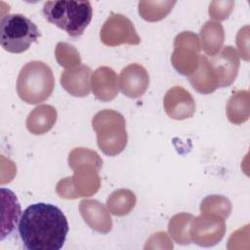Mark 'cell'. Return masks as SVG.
Masks as SVG:
<instances>
[{
    "mask_svg": "<svg viewBox=\"0 0 250 250\" xmlns=\"http://www.w3.org/2000/svg\"><path fill=\"white\" fill-rule=\"evenodd\" d=\"M68 232L62 211L48 203L29 205L21 215L19 233L28 250H60Z\"/></svg>",
    "mask_w": 250,
    "mask_h": 250,
    "instance_id": "cell-1",
    "label": "cell"
},
{
    "mask_svg": "<svg viewBox=\"0 0 250 250\" xmlns=\"http://www.w3.org/2000/svg\"><path fill=\"white\" fill-rule=\"evenodd\" d=\"M45 19L64 30L70 37L81 36L90 23L93 10L89 1H47L43 6Z\"/></svg>",
    "mask_w": 250,
    "mask_h": 250,
    "instance_id": "cell-2",
    "label": "cell"
},
{
    "mask_svg": "<svg viewBox=\"0 0 250 250\" xmlns=\"http://www.w3.org/2000/svg\"><path fill=\"white\" fill-rule=\"evenodd\" d=\"M54 86L55 78L51 67L40 61H31L23 65L17 79L18 95L29 104L46 101Z\"/></svg>",
    "mask_w": 250,
    "mask_h": 250,
    "instance_id": "cell-3",
    "label": "cell"
},
{
    "mask_svg": "<svg viewBox=\"0 0 250 250\" xmlns=\"http://www.w3.org/2000/svg\"><path fill=\"white\" fill-rule=\"evenodd\" d=\"M92 126L97 133L98 146L104 154L114 156L126 147V123L118 111L104 109L97 112L92 119Z\"/></svg>",
    "mask_w": 250,
    "mask_h": 250,
    "instance_id": "cell-4",
    "label": "cell"
},
{
    "mask_svg": "<svg viewBox=\"0 0 250 250\" xmlns=\"http://www.w3.org/2000/svg\"><path fill=\"white\" fill-rule=\"evenodd\" d=\"M41 36L36 24L21 14H7L0 21V44L10 53L21 54Z\"/></svg>",
    "mask_w": 250,
    "mask_h": 250,
    "instance_id": "cell-5",
    "label": "cell"
},
{
    "mask_svg": "<svg viewBox=\"0 0 250 250\" xmlns=\"http://www.w3.org/2000/svg\"><path fill=\"white\" fill-rule=\"evenodd\" d=\"M99 169L94 165H80L74 169V175L60 181L57 192L63 198L91 196L100 188Z\"/></svg>",
    "mask_w": 250,
    "mask_h": 250,
    "instance_id": "cell-6",
    "label": "cell"
},
{
    "mask_svg": "<svg viewBox=\"0 0 250 250\" xmlns=\"http://www.w3.org/2000/svg\"><path fill=\"white\" fill-rule=\"evenodd\" d=\"M199 39L190 31L179 33L174 41V51L171 62L175 69L186 76L191 75L198 66L199 62Z\"/></svg>",
    "mask_w": 250,
    "mask_h": 250,
    "instance_id": "cell-7",
    "label": "cell"
},
{
    "mask_svg": "<svg viewBox=\"0 0 250 250\" xmlns=\"http://www.w3.org/2000/svg\"><path fill=\"white\" fill-rule=\"evenodd\" d=\"M101 41L110 47L121 44L138 45L141 38L132 21L121 14H111L104 21L100 32Z\"/></svg>",
    "mask_w": 250,
    "mask_h": 250,
    "instance_id": "cell-8",
    "label": "cell"
},
{
    "mask_svg": "<svg viewBox=\"0 0 250 250\" xmlns=\"http://www.w3.org/2000/svg\"><path fill=\"white\" fill-rule=\"evenodd\" d=\"M225 218L213 213H202L192 219L189 236L200 246H213L224 236Z\"/></svg>",
    "mask_w": 250,
    "mask_h": 250,
    "instance_id": "cell-9",
    "label": "cell"
},
{
    "mask_svg": "<svg viewBox=\"0 0 250 250\" xmlns=\"http://www.w3.org/2000/svg\"><path fill=\"white\" fill-rule=\"evenodd\" d=\"M208 61L217 78L218 86L222 88L230 86L239 68V56L236 50L232 46H226Z\"/></svg>",
    "mask_w": 250,
    "mask_h": 250,
    "instance_id": "cell-10",
    "label": "cell"
},
{
    "mask_svg": "<svg viewBox=\"0 0 250 250\" xmlns=\"http://www.w3.org/2000/svg\"><path fill=\"white\" fill-rule=\"evenodd\" d=\"M163 105L167 115L175 120L190 118L195 112V102L192 96L181 86L172 87L167 91Z\"/></svg>",
    "mask_w": 250,
    "mask_h": 250,
    "instance_id": "cell-11",
    "label": "cell"
},
{
    "mask_svg": "<svg viewBox=\"0 0 250 250\" xmlns=\"http://www.w3.org/2000/svg\"><path fill=\"white\" fill-rule=\"evenodd\" d=\"M149 84L146 69L139 63L125 66L118 77V86L121 92L132 99H137L145 94Z\"/></svg>",
    "mask_w": 250,
    "mask_h": 250,
    "instance_id": "cell-12",
    "label": "cell"
},
{
    "mask_svg": "<svg viewBox=\"0 0 250 250\" xmlns=\"http://www.w3.org/2000/svg\"><path fill=\"white\" fill-rule=\"evenodd\" d=\"M114 70L108 66L97 68L91 78L92 91L102 102H109L118 94V79Z\"/></svg>",
    "mask_w": 250,
    "mask_h": 250,
    "instance_id": "cell-13",
    "label": "cell"
},
{
    "mask_svg": "<svg viewBox=\"0 0 250 250\" xmlns=\"http://www.w3.org/2000/svg\"><path fill=\"white\" fill-rule=\"evenodd\" d=\"M79 210L82 218L91 229L102 233H107L111 229V218L105 207L98 200H82Z\"/></svg>",
    "mask_w": 250,
    "mask_h": 250,
    "instance_id": "cell-14",
    "label": "cell"
},
{
    "mask_svg": "<svg viewBox=\"0 0 250 250\" xmlns=\"http://www.w3.org/2000/svg\"><path fill=\"white\" fill-rule=\"evenodd\" d=\"M91 68L87 65H79L66 69L61 74L62 88L74 97H86L90 94Z\"/></svg>",
    "mask_w": 250,
    "mask_h": 250,
    "instance_id": "cell-15",
    "label": "cell"
},
{
    "mask_svg": "<svg viewBox=\"0 0 250 250\" xmlns=\"http://www.w3.org/2000/svg\"><path fill=\"white\" fill-rule=\"evenodd\" d=\"M57 121V110L50 104L36 106L26 118V128L34 135H42L50 131Z\"/></svg>",
    "mask_w": 250,
    "mask_h": 250,
    "instance_id": "cell-16",
    "label": "cell"
},
{
    "mask_svg": "<svg viewBox=\"0 0 250 250\" xmlns=\"http://www.w3.org/2000/svg\"><path fill=\"white\" fill-rule=\"evenodd\" d=\"M188 78L192 88L200 94H210L219 88L217 78L205 56H199L196 70Z\"/></svg>",
    "mask_w": 250,
    "mask_h": 250,
    "instance_id": "cell-17",
    "label": "cell"
},
{
    "mask_svg": "<svg viewBox=\"0 0 250 250\" xmlns=\"http://www.w3.org/2000/svg\"><path fill=\"white\" fill-rule=\"evenodd\" d=\"M201 46L208 56H215L222 48L225 40V32L220 22L208 21L200 30Z\"/></svg>",
    "mask_w": 250,
    "mask_h": 250,
    "instance_id": "cell-18",
    "label": "cell"
},
{
    "mask_svg": "<svg viewBox=\"0 0 250 250\" xmlns=\"http://www.w3.org/2000/svg\"><path fill=\"white\" fill-rule=\"evenodd\" d=\"M228 119L233 124H241L249 117L248 91H237L229 98L227 104Z\"/></svg>",
    "mask_w": 250,
    "mask_h": 250,
    "instance_id": "cell-19",
    "label": "cell"
},
{
    "mask_svg": "<svg viewBox=\"0 0 250 250\" xmlns=\"http://www.w3.org/2000/svg\"><path fill=\"white\" fill-rule=\"evenodd\" d=\"M108 210L115 216H124L131 212L136 204V196L129 189L113 191L107 198Z\"/></svg>",
    "mask_w": 250,
    "mask_h": 250,
    "instance_id": "cell-20",
    "label": "cell"
},
{
    "mask_svg": "<svg viewBox=\"0 0 250 250\" xmlns=\"http://www.w3.org/2000/svg\"><path fill=\"white\" fill-rule=\"evenodd\" d=\"M175 4V1H141L139 13L146 21H157L165 18Z\"/></svg>",
    "mask_w": 250,
    "mask_h": 250,
    "instance_id": "cell-21",
    "label": "cell"
},
{
    "mask_svg": "<svg viewBox=\"0 0 250 250\" xmlns=\"http://www.w3.org/2000/svg\"><path fill=\"white\" fill-rule=\"evenodd\" d=\"M193 217L190 214H178L171 218L169 222V232L174 240L179 244L190 243V236L188 233V225Z\"/></svg>",
    "mask_w": 250,
    "mask_h": 250,
    "instance_id": "cell-22",
    "label": "cell"
},
{
    "mask_svg": "<svg viewBox=\"0 0 250 250\" xmlns=\"http://www.w3.org/2000/svg\"><path fill=\"white\" fill-rule=\"evenodd\" d=\"M68 163L69 167L73 170L80 165H94L100 170L103 161L96 151L84 147H77L69 153Z\"/></svg>",
    "mask_w": 250,
    "mask_h": 250,
    "instance_id": "cell-23",
    "label": "cell"
},
{
    "mask_svg": "<svg viewBox=\"0 0 250 250\" xmlns=\"http://www.w3.org/2000/svg\"><path fill=\"white\" fill-rule=\"evenodd\" d=\"M2 191H4V193L6 194L7 198H8V212H7V217L3 218V222L2 224L7 220L8 223L5 226V228L2 229V239L5 237V235L9 234L12 232V230L14 229L15 226L17 225V222L19 220L20 214H21V205L15 195V193L9 189L6 188H1ZM4 200V199H3Z\"/></svg>",
    "mask_w": 250,
    "mask_h": 250,
    "instance_id": "cell-24",
    "label": "cell"
},
{
    "mask_svg": "<svg viewBox=\"0 0 250 250\" xmlns=\"http://www.w3.org/2000/svg\"><path fill=\"white\" fill-rule=\"evenodd\" d=\"M230 202L221 195H210L206 197L200 205L201 213H213L227 218L230 213Z\"/></svg>",
    "mask_w": 250,
    "mask_h": 250,
    "instance_id": "cell-25",
    "label": "cell"
},
{
    "mask_svg": "<svg viewBox=\"0 0 250 250\" xmlns=\"http://www.w3.org/2000/svg\"><path fill=\"white\" fill-rule=\"evenodd\" d=\"M55 55L59 64L65 68L70 69L81 62V58L78 51L72 45L64 42H60L57 44Z\"/></svg>",
    "mask_w": 250,
    "mask_h": 250,
    "instance_id": "cell-26",
    "label": "cell"
}]
</instances>
